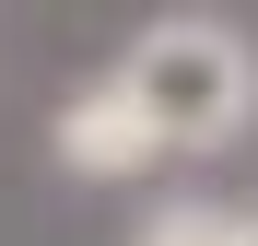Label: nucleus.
<instances>
[{
    "label": "nucleus",
    "mask_w": 258,
    "mask_h": 246,
    "mask_svg": "<svg viewBox=\"0 0 258 246\" xmlns=\"http://www.w3.org/2000/svg\"><path fill=\"white\" fill-rule=\"evenodd\" d=\"M235 246H258V211H235Z\"/></svg>",
    "instance_id": "4"
},
{
    "label": "nucleus",
    "mask_w": 258,
    "mask_h": 246,
    "mask_svg": "<svg viewBox=\"0 0 258 246\" xmlns=\"http://www.w3.org/2000/svg\"><path fill=\"white\" fill-rule=\"evenodd\" d=\"M129 246H235V211H211V199H164Z\"/></svg>",
    "instance_id": "3"
},
{
    "label": "nucleus",
    "mask_w": 258,
    "mask_h": 246,
    "mask_svg": "<svg viewBox=\"0 0 258 246\" xmlns=\"http://www.w3.org/2000/svg\"><path fill=\"white\" fill-rule=\"evenodd\" d=\"M47 141H59L71 176H141V164H153V129H141V106H129L117 82H82V94L59 106Z\"/></svg>",
    "instance_id": "2"
},
{
    "label": "nucleus",
    "mask_w": 258,
    "mask_h": 246,
    "mask_svg": "<svg viewBox=\"0 0 258 246\" xmlns=\"http://www.w3.org/2000/svg\"><path fill=\"white\" fill-rule=\"evenodd\" d=\"M106 82L141 106L153 152H223L246 117H258V47H246L223 12H164V24H141Z\"/></svg>",
    "instance_id": "1"
}]
</instances>
